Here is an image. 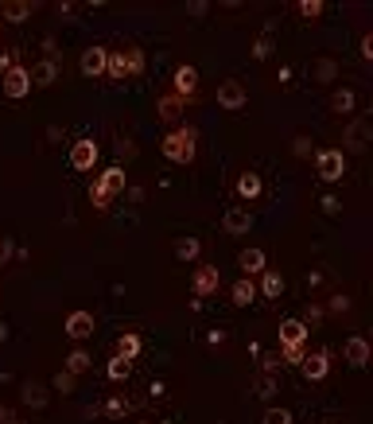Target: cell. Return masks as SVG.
Masks as SVG:
<instances>
[{"label":"cell","instance_id":"obj_33","mask_svg":"<svg viewBox=\"0 0 373 424\" xmlns=\"http://www.w3.org/2000/svg\"><path fill=\"white\" fill-rule=\"evenodd\" d=\"M319 211L327 214V218H338V214H342V198L327 191V195H319Z\"/></svg>","mask_w":373,"mask_h":424},{"label":"cell","instance_id":"obj_27","mask_svg":"<svg viewBox=\"0 0 373 424\" xmlns=\"http://www.w3.org/2000/svg\"><path fill=\"white\" fill-rule=\"evenodd\" d=\"M171 249H175L179 261H195V257L202 253V242H198V238H175V245H171Z\"/></svg>","mask_w":373,"mask_h":424},{"label":"cell","instance_id":"obj_6","mask_svg":"<svg viewBox=\"0 0 373 424\" xmlns=\"http://www.w3.org/2000/svg\"><path fill=\"white\" fill-rule=\"evenodd\" d=\"M94 327H97V319H94V312H86V307H78V312H70L63 319V335L74 339V343H86V339L94 335Z\"/></svg>","mask_w":373,"mask_h":424},{"label":"cell","instance_id":"obj_52","mask_svg":"<svg viewBox=\"0 0 373 424\" xmlns=\"http://www.w3.org/2000/svg\"><path fill=\"white\" fill-rule=\"evenodd\" d=\"M8 424H23V417H8Z\"/></svg>","mask_w":373,"mask_h":424},{"label":"cell","instance_id":"obj_29","mask_svg":"<svg viewBox=\"0 0 373 424\" xmlns=\"http://www.w3.org/2000/svg\"><path fill=\"white\" fill-rule=\"evenodd\" d=\"M124 63H129V78H136V74H144V47H124Z\"/></svg>","mask_w":373,"mask_h":424},{"label":"cell","instance_id":"obj_15","mask_svg":"<svg viewBox=\"0 0 373 424\" xmlns=\"http://www.w3.org/2000/svg\"><path fill=\"white\" fill-rule=\"evenodd\" d=\"M311 331L300 319H280V346H308Z\"/></svg>","mask_w":373,"mask_h":424},{"label":"cell","instance_id":"obj_48","mask_svg":"<svg viewBox=\"0 0 373 424\" xmlns=\"http://www.w3.org/2000/svg\"><path fill=\"white\" fill-rule=\"evenodd\" d=\"M47 140H51V144H55V140H63V129H59V124H51V129H47Z\"/></svg>","mask_w":373,"mask_h":424},{"label":"cell","instance_id":"obj_43","mask_svg":"<svg viewBox=\"0 0 373 424\" xmlns=\"http://www.w3.org/2000/svg\"><path fill=\"white\" fill-rule=\"evenodd\" d=\"M16 66V51H0V74H8Z\"/></svg>","mask_w":373,"mask_h":424},{"label":"cell","instance_id":"obj_3","mask_svg":"<svg viewBox=\"0 0 373 424\" xmlns=\"http://www.w3.org/2000/svg\"><path fill=\"white\" fill-rule=\"evenodd\" d=\"M315 171H319L323 183H338L346 176V156L342 148H323L319 156H315Z\"/></svg>","mask_w":373,"mask_h":424},{"label":"cell","instance_id":"obj_24","mask_svg":"<svg viewBox=\"0 0 373 424\" xmlns=\"http://www.w3.org/2000/svg\"><path fill=\"white\" fill-rule=\"evenodd\" d=\"M20 401L28 405V409H47L51 397H47V389L39 386V381H28V386H20Z\"/></svg>","mask_w":373,"mask_h":424},{"label":"cell","instance_id":"obj_21","mask_svg":"<svg viewBox=\"0 0 373 424\" xmlns=\"http://www.w3.org/2000/svg\"><path fill=\"white\" fill-rule=\"evenodd\" d=\"M261 191H264V183H261V176H256L253 168H245L242 176H237V198H261Z\"/></svg>","mask_w":373,"mask_h":424},{"label":"cell","instance_id":"obj_46","mask_svg":"<svg viewBox=\"0 0 373 424\" xmlns=\"http://www.w3.org/2000/svg\"><path fill=\"white\" fill-rule=\"evenodd\" d=\"M261 366H264V370L272 373V370H276V366H280V359H276V354H264V359H261Z\"/></svg>","mask_w":373,"mask_h":424},{"label":"cell","instance_id":"obj_18","mask_svg":"<svg viewBox=\"0 0 373 424\" xmlns=\"http://www.w3.org/2000/svg\"><path fill=\"white\" fill-rule=\"evenodd\" d=\"M342 354H346V362H350V366H358V370H362V366L369 362V339L366 335H350V339H346V346H342Z\"/></svg>","mask_w":373,"mask_h":424},{"label":"cell","instance_id":"obj_41","mask_svg":"<svg viewBox=\"0 0 373 424\" xmlns=\"http://www.w3.org/2000/svg\"><path fill=\"white\" fill-rule=\"evenodd\" d=\"M256 393H261L264 401H269V397L276 393V381H272V378H261V381H256Z\"/></svg>","mask_w":373,"mask_h":424},{"label":"cell","instance_id":"obj_19","mask_svg":"<svg viewBox=\"0 0 373 424\" xmlns=\"http://www.w3.org/2000/svg\"><path fill=\"white\" fill-rule=\"evenodd\" d=\"M28 74H31V86H55L59 82V59H39Z\"/></svg>","mask_w":373,"mask_h":424},{"label":"cell","instance_id":"obj_53","mask_svg":"<svg viewBox=\"0 0 373 424\" xmlns=\"http://www.w3.org/2000/svg\"><path fill=\"white\" fill-rule=\"evenodd\" d=\"M140 424H152V420H140Z\"/></svg>","mask_w":373,"mask_h":424},{"label":"cell","instance_id":"obj_36","mask_svg":"<svg viewBox=\"0 0 373 424\" xmlns=\"http://www.w3.org/2000/svg\"><path fill=\"white\" fill-rule=\"evenodd\" d=\"M300 323H303L308 331H311V327H319V323H323V304H308V312H303V319H300Z\"/></svg>","mask_w":373,"mask_h":424},{"label":"cell","instance_id":"obj_8","mask_svg":"<svg viewBox=\"0 0 373 424\" xmlns=\"http://www.w3.org/2000/svg\"><path fill=\"white\" fill-rule=\"evenodd\" d=\"M218 285H222L218 265H198V269H195V277H190V292H195L198 300L214 296V292H218Z\"/></svg>","mask_w":373,"mask_h":424},{"label":"cell","instance_id":"obj_16","mask_svg":"<svg viewBox=\"0 0 373 424\" xmlns=\"http://www.w3.org/2000/svg\"><path fill=\"white\" fill-rule=\"evenodd\" d=\"M237 265H242V272L253 280L269 269V257H264V249H242V253H237Z\"/></svg>","mask_w":373,"mask_h":424},{"label":"cell","instance_id":"obj_47","mask_svg":"<svg viewBox=\"0 0 373 424\" xmlns=\"http://www.w3.org/2000/svg\"><path fill=\"white\" fill-rule=\"evenodd\" d=\"M206 339H210L214 346H222V343H226V331H210V335H206Z\"/></svg>","mask_w":373,"mask_h":424},{"label":"cell","instance_id":"obj_37","mask_svg":"<svg viewBox=\"0 0 373 424\" xmlns=\"http://www.w3.org/2000/svg\"><path fill=\"white\" fill-rule=\"evenodd\" d=\"M253 59H256V63L272 59V39H269V36H261V39L253 43Z\"/></svg>","mask_w":373,"mask_h":424},{"label":"cell","instance_id":"obj_11","mask_svg":"<svg viewBox=\"0 0 373 424\" xmlns=\"http://www.w3.org/2000/svg\"><path fill=\"white\" fill-rule=\"evenodd\" d=\"M105 63H109V47H102V43L86 47V51H82V59H78V66H82V74H86V78H102Z\"/></svg>","mask_w":373,"mask_h":424},{"label":"cell","instance_id":"obj_9","mask_svg":"<svg viewBox=\"0 0 373 424\" xmlns=\"http://www.w3.org/2000/svg\"><path fill=\"white\" fill-rule=\"evenodd\" d=\"M171 94L183 97V102H190V97L198 94V70H195L190 63L175 66V74H171Z\"/></svg>","mask_w":373,"mask_h":424},{"label":"cell","instance_id":"obj_45","mask_svg":"<svg viewBox=\"0 0 373 424\" xmlns=\"http://www.w3.org/2000/svg\"><path fill=\"white\" fill-rule=\"evenodd\" d=\"M362 59H366V63H373V36H366V39H362Z\"/></svg>","mask_w":373,"mask_h":424},{"label":"cell","instance_id":"obj_17","mask_svg":"<svg viewBox=\"0 0 373 424\" xmlns=\"http://www.w3.org/2000/svg\"><path fill=\"white\" fill-rule=\"evenodd\" d=\"M31 12H36V4H28V0H8V4H0V23H28Z\"/></svg>","mask_w":373,"mask_h":424},{"label":"cell","instance_id":"obj_30","mask_svg":"<svg viewBox=\"0 0 373 424\" xmlns=\"http://www.w3.org/2000/svg\"><path fill=\"white\" fill-rule=\"evenodd\" d=\"M105 78H129V63H124V51H109V63H105Z\"/></svg>","mask_w":373,"mask_h":424},{"label":"cell","instance_id":"obj_28","mask_svg":"<svg viewBox=\"0 0 373 424\" xmlns=\"http://www.w3.org/2000/svg\"><path fill=\"white\" fill-rule=\"evenodd\" d=\"M129 370H132V362H124L121 354H113L109 366H105V378H109V381H117V386H121V381H129Z\"/></svg>","mask_w":373,"mask_h":424},{"label":"cell","instance_id":"obj_35","mask_svg":"<svg viewBox=\"0 0 373 424\" xmlns=\"http://www.w3.org/2000/svg\"><path fill=\"white\" fill-rule=\"evenodd\" d=\"M323 8H327L323 0H300V4H296V12H300L303 20H319V16H323Z\"/></svg>","mask_w":373,"mask_h":424},{"label":"cell","instance_id":"obj_4","mask_svg":"<svg viewBox=\"0 0 373 424\" xmlns=\"http://www.w3.org/2000/svg\"><path fill=\"white\" fill-rule=\"evenodd\" d=\"M97 156H102V144L94 137H78L70 144V168L74 171H94L97 168Z\"/></svg>","mask_w":373,"mask_h":424},{"label":"cell","instance_id":"obj_54","mask_svg":"<svg viewBox=\"0 0 373 424\" xmlns=\"http://www.w3.org/2000/svg\"><path fill=\"white\" fill-rule=\"evenodd\" d=\"M0 28H4V23H0Z\"/></svg>","mask_w":373,"mask_h":424},{"label":"cell","instance_id":"obj_22","mask_svg":"<svg viewBox=\"0 0 373 424\" xmlns=\"http://www.w3.org/2000/svg\"><path fill=\"white\" fill-rule=\"evenodd\" d=\"M256 296L280 300V296H284V277H280V272H272V269H264L261 272V285H256Z\"/></svg>","mask_w":373,"mask_h":424},{"label":"cell","instance_id":"obj_34","mask_svg":"<svg viewBox=\"0 0 373 424\" xmlns=\"http://www.w3.org/2000/svg\"><path fill=\"white\" fill-rule=\"evenodd\" d=\"M261 424H296V417L288 409H280V405H272V409H264Z\"/></svg>","mask_w":373,"mask_h":424},{"label":"cell","instance_id":"obj_40","mask_svg":"<svg viewBox=\"0 0 373 424\" xmlns=\"http://www.w3.org/2000/svg\"><path fill=\"white\" fill-rule=\"evenodd\" d=\"M124 409H129V401H124V397H109V401H105V413H109V417H121Z\"/></svg>","mask_w":373,"mask_h":424},{"label":"cell","instance_id":"obj_51","mask_svg":"<svg viewBox=\"0 0 373 424\" xmlns=\"http://www.w3.org/2000/svg\"><path fill=\"white\" fill-rule=\"evenodd\" d=\"M4 343H8V327L0 323V346H4Z\"/></svg>","mask_w":373,"mask_h":424},{"label":"cell","instance_id":"obj_32","mask_svg":"<svg viewBox=\"0 0 373 424\" xmlns=\"http://www.w3.org/2000/svg\"><path fill=\"white\" fill-rule=\"evenodd\" d=\"M51 386L59 389L63 397H70L74 389H78V378H74V373H66V370H59V373H55V378H51Z\"/></svg>","mask_w":373,"mask_h":424},{"label":"cell","instance_id":"obj_14","mask_svg":"<svg viewBox=\"0 0 373 424\" xmlns=\"http://www.w3.org/2000/svg\"><path fill=\"white\" fill-rule=\"evenodd\" d=\"M300 370H303V378H308V381H323L330 373V351H311L308 359L300 362Z\"/></svg>","mask_w":373,"mask_h":424},{"label":"cell","instance_id":"obj_10","mask_svg":"<svg viewBox=\"0 0 373 424\" xmlns=\"http://www.w3.org/2000/svg\"><path fill=\"white\" fill-rule=\"evenodd\" d=\"M156 117L175 129V124H183V117H187V102H183V97H175V94H163L160 102H156Z\"/></svg>","mask_w":373,"mask_h":424},{"label":"cell","instance_id":"obj_23","mask_svg":"<svg viewBox=\"0 0 373 424\" xmlns=\"http://www.w3.org/2000/svg\"><path fill=\"white\" fill-rule=\"evenodd\" d=\"M253 300H256V280L242 277L234 288H229V304H234V307H249Z\"/></svg>","mask_w":373,"mask_h":424},{"label":"cell","instance_id":"obj_7","mask_svg":"<svg viewBox=\"0 0 373 424\" xmlns=\"http://www.w3.org/2000/svg\"><path fill=\"white\" fill-rule=\"evenodd\" d=\"M0 90H4V97H12V102L28 97V94H31V74H28V66L16 63L8 74H0Z\"/></svg>","mask_w":373,"mask_h":424},{"label":"cell","instance_id":"obj_50","mask_svg":"<svg viewBox=\"0 0 373 424\" xmlns=\"http://www.w3.org/2000/svg\"><path fill=\"white\" fill-rule=\"evenodd\" d=\"M8 417H16V413L8 409V405H0V424H8Z\"/></svg>","mask_w":373,"mask_h":424},{"label":"cell","instance_id":"obj_39","mask_svg":"<svg viewBox=\"0 0 373 424\" xmlns=\"http://www.w3.org/2000/svg\"><path fill=\"white\" fill-rule=\"evenodd\" d=\"M330 312H335V315H346V312H350V296H342V292H338V296H330Z\"/></svg>","mask_w":373,"mask_h":424},{"label":"cell","instance_id":"obj_49","mask_svg":"<svg viewBox=\"0 0 373 424\" xmlns=\"http://www.w3.org/2000/svg\"><path fill=\"white\" fill-rule=\"evenodd\" d=\"M163 389H168L163 381H152V386H148V393H152V397H163Z\"/></svg>","mask_w":373,"mask_h":424},{"label":"cell","instance_id":"obj_12","mask_svg":"<svg viewBox=\"0 0 373 424\" xmlns=\"http://www.w3.org/2000/svg\"><path fill=\"white\" fill-rule=\"evenodd\" d=\"M369 132H373V121L369 117H358V121H350V129L342 132L346 137V152H366V144H369ZM342 152V156H346Z\"/></svg>","mask_w":373,"mask_h":424},{"label":"cell","instance_id":"obj_1","mask_svg":"<svg viewBox=\"0 0 373 424\" xmlns=\"http://www.w3.org/2000/svg\"><path fill=\"white\" fill-rule=\"evenodd\" d=\"M160 152L168 156L171 164H179V168L195 164V156H198V129H195V124H175V129L160 140Z\"/></svg>","mask_w":373,"mask_h":424},{"label":"cell","instance_id":"obj_5","mask_svg":"<svg viewBox=\"0 0 373 424\" xmlns=\"http://www.w3.org/2000/svg\"><path fill=\"white\" fill-rule=\"evenodd\" d=\"M214 102H218L226 113H237V110L249 105V94L237 78H226V82H218V90H214Z\"/></svg>","mask_w":373,"mask_h":424},{"label":"cell","instance_id":"obj_2","mask_svg":"<svg viewBox=\"0 0 373 424\" xmlns=\"http://www.w3.org/2000/svg\"><path fill=\"white\" fill-rule=\"evenodd\" d=\"M124 191V168H105L102 176L90 183V203L97 206V211H109V203Z\"/></svg>","mask_w":373,"mask_h":424},{"label":"cell","instance_id":"obj_38","mask_svg":"<svg viewBox=\"0 0 373 424\" xmlns=\"http://www.w3.org/2000/svg\"><path fill=\"white\" fill-rule=\"evenodd\" d=\"M303 359H308V346H284V362L288 366H300Z\"/></svg>","mask_w":373,"mask_h":424},{"label":"cell","instance_id":"obj_13","mask_svg":"<svg viewBox=\"0 0 373 424\" xmlns=\"http://www.w3.org/2000/svg\"><path fill=\"white\" fill-rule=\"evenodd\" d=\"M222 230H226L229 238L249 234V230H253V214H249V206H229V211L222 214Z\"/></svg>","mask_w":373,"mask_h":424},{"label":"cell","instance_id":"obj_44","mask_svg":"<svg viewBox=\"0 0 373 424\" xmlns=\"http://www.w3.org/2000/svg\"><path fill=\"white\" fill-rule=\"evenodd\" d=\"M187 12L190 16H206V12H210V4H206V0H195V4H187Z\"/></svg>","mask_w":373,"mask_h":424},{"label":"cell","instance_id":"obj_31","mask_svg":"<svg viewBox=\"0 0 373 424\" xmlns=\"http://www.w3.org/2000/svg\"><path fill=\"white\" fill-rule=\"evenodd\" d=\"M335 78H338V63L335 59H319V63H315V82L327 86V82H335Z\"/></svg>","mask_w":373,"mask_h":424},{"label":"cell","instance_id":"obj_25","mask_svg":"<svg viewBox=\"0 0 373 424\" xmlns=\"http://www.w3.org/2000/svg\"><path fill=\"white\" fill-rule=\"evenodd\" d=\"M140 351H144V339L136 335V331H124V335L117 339V354L124 362H132V359H140Z\"/></svg>","mask_w":373,"mask_h":424},{"label":"cell","instance_id":"obj_20","mask_svg":"<svg viewBox=\"0 0 373 424\" xmlns=\"http://www.w3.org/2000/svg\"><path fill=\"white\" fill-rule=\"evenodd\" d=\"M63 370H66V373H74V378H82V373H86V370H94V354H90L86 346H74V351L66 354Z\"/></svg>","mask_w":373,"mask_h":424},{"label":"cell","instance_id":"obj_26","mask_svg":"<svg viewBox=\"0 0 373 424\" xmlns=\"http://www.w3.org/2000/svg\"><path fill=\"white\" fill-rule=\"evenodd\" d=\"M354 105H358V97H354V90H350V86L335 90V97H330V113H338V117H350Z\"/></svg>","mask_w":373,"mask_h":424},{"label":"cell","instance_id":"obj_42","mask_svg":"<svg viewBox=\"0 0 373 424\" xmlns=\"http://www.w3.org/2000/svg\"><path fill=\"white\" fill-rule=\"evenodd\" d=\"M292 152H296V156H311V140H308V137H296V140H292Z\"/></svg>","mask_w":373,"mask_h":424}]
</instances>
